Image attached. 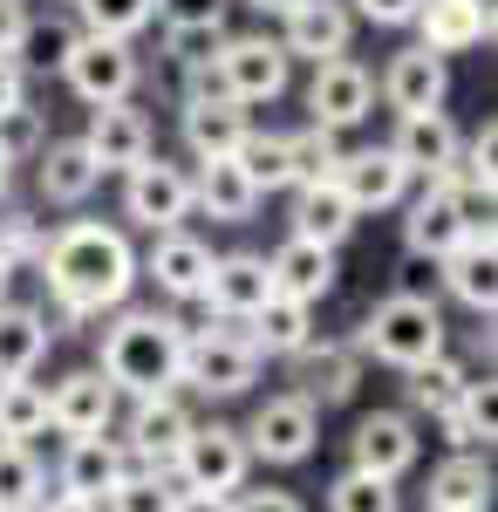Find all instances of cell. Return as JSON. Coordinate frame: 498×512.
Wrapping results in <instances>:
<instances>
[{
	"instance_id": "6da1fadb",
	"label": "cell",
	"mask_w": 498,
	"mask_h": 512,
	"mask_svg": "<svg viewBox=\"0 0 498 512\" xmlns=\"http://www.w3.org/2000/svg\"><path fill=\"white\" fill-rule=\"evenodd\" d=\"M41 280H48V294H55V315L62 328H82V321L110 315L130 301V287H137V253H130V239L103 226V219H76V226H62V233H48L41 246Z\"/></svg>"
},
{
	"instance_id": "7a4b0ae2",
	"label": "cell",
	"mask_w": 498,
	"mask_h": 512,
	"mask_svg": "<svg viewBox=\"0 0 498 512\" xmlns=\"http://www.w3.org/2000/svg\"><path fill=\"white\" fill-rule=\"evenodd\" d=\"M178 349H185V321L157 315V308H130L103 328V376L116 383V396H164L178 383Z\"/></svg>"
},
{
	"instance_id": "3957f363",
	"label": "cell",
	"mask_w": 498,
	"mask_h": 512,
	"mask_svg": "<svg viewBox=\"0 0 498 512\" xmlns=\"http://www.w3.org/2000/svg\"><path fill=\"white\" fill-rule=\"evenodd\" d=\"M355 349L389 362V369H417V362H430V355H444V315H437V301L383 294V301L362 315Z\"/></svg>"
},
{
	"instance_id": "277c9868",
	"label": "cell",
	"mask_w": 498,
	"mask_h": 512,
	"mask_svg": "<svg viewBox=\"0 0 498 512\" xmlns=\"http://www.w3.org/2000/svg\"><path fill=\"white\" fill-rule=\"evenodd\" d=\"M260 362L267 355L246 342V321H219V328H198L178 349V383L198 396H239L260 383Z\"/></svg>"
},
{
	"instance_id": "5b68a950",
	"label": "cell",
	"mask_w": 498,
	"mask_h": 512,
	"mask_svg": "<svg viewBox=\"0 0 498 512\" xmlns=\"http://www.w3.org/2000/svg\"><path fill=\"white\" fill-rule=\"evenodd\" d=\"M212 69H219V89H226L232 103H239V110H253V103H273V96L287 89L294 55H287L273 35H232V41H219Z\"/></svg>"
},
{
	"instance_id": "8992f818",
	"label": "cell",
	"mask_w": 498,
	"mask_h": 512,
	"mask_svg": "<svg viewBox=\"0 0 498 512\" xmlns=\"http://www.w3.org/2000/svg\"><path fill=\"white\" fill-rule=\"evenodd\" d=\"M171 472H178L185 492H239L246 472H253V451H246L239 424H192V437H185V451H178Z\"/></svg>"
},
{
	"instance_id": "52a82bcc",
	"label": "cell",
	"mask_w": 498,
	"mask_h": 512,
	"mask_svg": "<svg viewBox=\"0 0 498 512\" xmlns=\"http://www.w3.org/2000/svg\"><path fill=\"white\" fill-rule=\"evenodd\" d=\"M239 437H246V451L253 458H267V465H301L307 451H314V437H321V410L307 403V396H267L246 424H239Z\"/></svg>"
},
{
	"instance_id": "ba28073f",
	"label": "cell",
	"mask_w": 498,
	"mask_h": 512,
	"mask_svg": "<svg viewBox=\"0 0 498 512\" xmlns=\"http://www.w3.org/2000/svg\"><path fill=\"white\" fill-rule=\"evenodd\" d=\"M137 76H144L137 48H130V41H103V35H76L69 62H62V82L76 89L89 110H96V103H130Z\"/></svg>"
},
{
	"instance_id": "9c48e42d",
	"label": "cell",
	"mask_w": 498,
	"mask_h": 512,
	"mask_svg": "<svg viewBox=\"0 0 498 512\" xmlns=\"http://www.w3.org/2000/svg\"><path fill=\"white\" fill-rule=\"evenodd\" d=\"M123 212H130L137 226H151V233L185 226V219H192V171L151 151L144 164L123 171Z\"/></svg>"
},
{
	"instance_id": "30bf717a",
	"label": "cell",
	"mask_w": 498,
	"mask_h": 512,
	"mask_svg": "<svg viewBox=\"0 0 498 512\" xmlns=\"http://www.w3.org/2000/svg\"><path fill=\"white\" fill-rule=\"evenodd\" d=\"M185 437H192V410H185L171 390L164 396H137L130 431H123V451H130L137 472H171L178 451H185Z\"/></svg>"
},
{
	"instance_id": "8fae6325",
	"label": "cell",
	"mask_w": 498,
	"mask_h": 512,
	"mask_svg": "<svg viewBox=\"0 0 498 512\" xmlns=\"http://www.w3.org/2000/svg\"><path fill=\"white\" fill-rule=\"evenodd\" d=\"M423 437L410 424V410H369L355 437H348V472H369V478H403L417 465Z\"/></svg>"
},
{
	"instance_id": "7c38bea8",
	"label": "cell",
	"mask_w": 498,
	"mask_h": 512,
	"mask_svg": "<svg viewBox=\"0 0 498 512\" xmlns=\"http://www.w3.org/2000/svg\"><path fill=\"white\" fill-rule=\"evenodd\" d=\"M369 103H376V76L362 69V62H314V82H307V123H328V130H348V123L369 117Z\"/></svg>"
},
{
	"instance_id": "4fadbf2b",
	"label": "cell",
	"mask_w": 498,
	"mask_h": 512,
	"mask_svg": "<svg viewBox=\"0 0 498 512\" xmlns=\"http://www.w3.org/2000/svg\"><path fill=\"white\" fill-rule=\"evenodd\" d=\"M348 35H355L348 0H294L280 14V35L273 41L287 55H301V62H335V55H348Z\"/></svg>"
},
{
	"instance_id": "5bb4252c",
	"label": "cell",
	"mask_w": 498,
	"mask_h": 512,
	"mask_svg": "<svg viewBox=\"0 0 498 512\" xmlns=\"http://www.w3.org/2000/svg\"><path fill=\"white\" fill-rule=\"evenodd\" d=\"M82 151L96 158V171H130V164L151 158V117L137 103H96L89 130H82Z\"/></svg>"
},
{
	"instance_id": "9a60e30c",
	"label": "cell",
	"mask_w": 498,
	"mask_h": 512,
	"mask_svg": "<svg viewBox=\"0 0 498 512\" xmlns=\"http://www.w3.org/2000/svg\"><path fill=\"white\" fill-rule=\"evenodd\" d=\"M389 151L403 158L410 178H444V171H458V123L444 117V110H410V117H396V137H389Z\"/></svg>"
},
{
	"instance_id": "2e32d148",
	"label": "cell",
	"mask_w": 498,
	"mask_h": 512,
	"mask_svg": "<svg viewBox=\"0 0 498 512\" xmlns=\"http://www.w3.org/2000/svg\"><path fill=\"white\" fill-rule=\"evenodd\" d=\"M464 219H458V192H451V171L444 178H423V192L410 198L403 212V246L423 253V260H444L451 246H464Z\"/></svg>"
},
{
	"instance_id": "e0dca14e",
	"label": "cell",
	"mask_w": 498,
	"mask_h": 512,
	"mask_svg": "<svg viewBox=\"0 0 498 512\" xmlns=\"http://www.w3.org/2000/svg\"><path fill=\"white\" fill-rule=\"evenodd\" d=\"M130 472V451H123V437L110 431H89V437H69V451H62V492L69 499H89V506H103L116 492V478Z\"/></svg>"
},
{
	"instance_id": "ac0fdd59",
	"label": "cell",
	"mask_w": 498,
	"mask_h": 512,
	"mask_svg": "<svg viewBox=\"0 0 498 512\" xmlns=\"http://www.w3.org/2000/svg\"><path fill=\"white\" fill-rule=\"evenodd\" d=\"M335 185H342V198L355 212H389V205L410 198V171H403V158L389 144H369V151H348L342 158Z\"/></svg>"
},
{
	"instance_id": "d6986e66",
	"label": "cell",
	"mask_w": 498,
	"mask_h": 512,
	"mask_svg": "<svg viewBox=\"0 0 498 512\" xmlns=\"http://www.w3.org/2000/svg\"><path fill=\"white\" fill-rule=\"evenodd\" d=\"M48 424L62 437H89V431H110L116 424V383L103 369H76L48 390Z\"/></svg>"
},
{
	"instance_id": "ffe728a7",
	"label": "cell",
	"mask_w": 498,
	"mask_h": 512,
	"mask_svg": "<svg viewBox=\"0 0 498 512\" xmlns=\"http://www.w3.org/2000/svg\"><path fill=\"white\" fill-rule=\"evenodd\" d=\"M267 294H273L267 253H219V260H212V274H205V287H198V301H205L219 321H246Z\"/></svg>"
},
{
	"instance_id": "44dd1931",
	"label": "cell",
	"mask_w": 498,
	"mask_h": 512,
	"mask_svg": "<svg viewBox=\"0 0 498 512\" xmlns=\"http://www.w3.org/2000/svg\"><path fill=\"white\" fill-rule=\"evenodd\" d=\"M137 274H151L157 294H171V301H198V287H205V274H212V246L192 239L185 226H171V233L151 239V253L137 260Z\"/></svg>"
},
{
	"instance_id": "7402d4cb",
	"label": "cell",
	"mask_w": 498,
	"mask_h": 512,
	"mask_svg": "<svg viewBox=\"0 0 498 512\" xmlns=\"http://www.w3.org/2000/svg\"><path fill=\"white\" fill-rule=\"evenodd\" d=\"M417 41L430 55H464L492 41V0H423L417 7Z\"/></svg>"
},
{
	"instance_id": "603a6c76",
	"label": "cell",
	"mask_w": 498,
	"mask_h": 512,
	"mask_svg": "<svg viewBox=\"0 0 498 512\" xmlns=\"http://www.w3.org/2000/svg\"><path fill=\"white\" fill-rule=\"evenodd\" d=\"M444 96H451V69H444V55H430V48H403V55H389L383 69V103L396 117H410V110H444Z\"/></svg>"
},
{
	"instance_id": "cb8c5ba5",
	"label": "cell",
	"mask_w": 498,
	"mask_h": 512,
	"mask_svg": "<svg viewBox=\"0 0 498 512\" xmlns=\"http://www.w3.org/2000/svg\"><path fill=\"white\" fill-rule=\"evenodd\" d=\"M267 280L273 294H287V301H321V294H335V246H314V239L287 233L280 246L267 253Z\"/></svg>"
},
{
	"instance_id": "d4e9b609",
	"label": "cell",
	"mask_w": 498,
	"mask_h": 512,
	"mask_svg": "<svg viewBox=\"0 0 498 512\" xmlns=\"http://www.w3.org/2000/svg\"><path fill=\"white\" fill-rule=\"evenodd\" d=\"M437 280L458 294L464 308L478 321H492L498 308V260H492V233H471L464 246H451L444 260H437Z\"/></svg>"
},
{
	"instance_id": "484cf974",
	"label": "cell",
	"mask_w": 498,
	"mask_h": 512,
	"mask_svg": "<svg viewBox=\"0 0 498 512\" xmlns=\"http://www.w3.org/2000/svg\"><path fill=\"white\" fill-rule=\"evenodd\" d=\"M192 212L205 219H219V226H246L253 212H260V192H253V178L239 171V158H205L192 171Z\"/></svg>"
},
{
	"instance_id": "4316f807",
	"label": "cell",
	"mask_w": 498,
	"mask_h": 512,
	"mask_svg": "<svg viewBox=\"0 0 498 512\" xmlns=\"http://www.w3.org/2000/svg\"><path fill=\"white\" fill-rule=\"evenodd\" d=\"M287 362H294V383H301L294 396H307L314 410H321V403H348V396H355V376H362V349H355V342H328V349L307 342V349L287 355Z\"/></svg>"
},
{
	"instance_id": "83f0119b",
	"label": "cell",
	"mask_w": 498,
	"mask_h": 512,
	"mask_svg": "<svg viewBox=\"0 0 498 512\" xmlns=\"http://www.w3.org/2000/svg\"><path fill=\"white\" fill-rule=\"evenodd\" d=\"M423 512H492V458L485 451H451L430 472Z\"/></svg>"
},
{
	"instance_id": "f1b7e54d",
	"label": "cell",
	"mask_w": 498,
	"mask_h": 512,
	"mask_svg": "<svg viewBox=\"0 0 498 512\" xmlns=\"http://www.w3.org/2000/svg\"><path fill=\"white\" fill-rule=\"evenodd\" d=\"M246 130H253V117L239 110V103H226V96H185V144H192V158H232L239 144H246Z\"/></svg>"
},
{
	"instance_id": "f546056e",
	"label": "cell",
	"mask_w": 498,
	"mask_h": 512,
	"mask_svg": "<svg viewBox=\"0 0 498 512\" xmlns=\"http://www.w3.org/2000/svg\"><path fill=\"white\" fill-rule=\"evenodd\" d=\"M35 185H41L48 205H82V198L103 185V171L82 151V137H62V144H41L35 151Z\"/></svg>"
},
{
	"instance_id": "4dcf8cb0",
	"label": "cell",
	"mask_w": 498,
	"mask_h": 512,
	"mask_svg": "<svg viewBox=\"0 0 498 512\" xmlns=\"http://www.w3.org/2000/svg\"><path fill=\"white\" fill-rule=\"evenodd\" d=\"M246 342L260 355H301L314 342V308L307 301H287V294H267L253 315H246Z\"/></svg>"
},
{
	"instance_id": "1f68e13d",
	"label": "cell",
	"mask_w": 498,
	"mask_h": 512,
	"mask_svg": "<svg viewBox=\"0 0 498 512\" xmlns=\"http://www.w3.org/2000/svg\"><path fill=\"white\" fill-rule=\"evenodd\" d=\"M355 205L342 198V185L335 178H321V185H294V233L314 239V246H342L348 233H355Z\"/></svg>"
},
{
	"instance_id": "d6a6232c",
	"label": "cell",
	"mask_w": 498,
	"mask_h": 512,
	"mask_svg": "<svg viewBox=\"0 0 498 512\" xmlns=\"http://www.w3.org/2000/svg\"><path fill=\"white\" fill-rule=\"evenodd\" d=\"M48 315L28 301H0V383L7 376H35V362L48 355Z\"/></svg>"
},
{
	"instance_id": "836d02e7",
	"label": "cell",
	"mask_w": 498,
	"mask_h": 512,
	"mask_svg": "<svg viewBox=\"0 0 498 512\" xmlns=\"http://www.w3.org/2000/svg\"><path fill=\"white\" fill-rule=\"evenodd\" d=\"M437 431H444V444L451 451H492V376L478 383H464V396L437 417Z\"/></svg>"
},
{
	"instance_id": "e575fe53",
	"label": "cell",
	"mask_w": 498,
	"mask_h": 512,
	"mask_svg": "<svg viewBox=\"0 0 498 512\" xmlns=\"http://www.w3.org/2000/svg\"><path fill=\"white\" fill-rule=\"evenodd\" d=\"M403 376H410V383H403V396H410V410H423V417H444V410L464 396V383H471V369H464V362H451V355H430V362L403 369Z\"/></svg>"
},
{
	"instance_id": "d590c367",
	"label": "cell",
	"mask_w": 498,
	"mask_h": 512,
	"mask_svg": "<svg viewBox=\"0 0 498 512\" xmlns=\"http://www.w3.org/2000/svg\"><path fill=\"white\" fill-rule=\"evenodd\" d=\"M48 431V383L35 376H7L0 383V437L7 444H28V437Z\"/></svg>"
},
{
	"instance_id": "8d00e7d4",
	"label": "cell",
	"mask_w": 498,
	"mask_h": 512,
	"mask_svg": "<svg viewBox=\"0 0 498 512\" xmlns=\"http://www.w3.org/2000/svg\"><path fill=\"white\" fill-rule=\"evenodd\" d=\"M342 130H328V123H307L287 137V164H294V185H321V178H335L342 171Z\"/></svg>"
},
{
	"instance_id": "74e56055",
	"label": "cell",
	"mask_w": 498,
	"mask_h": 512,
	"mask_svg": "<svg viewBox=\"0 0 498 512\" xmlns=\"http://www.w3.org/2000/svg\"><path fill=\"white\" fill-rule=\"evenodd\" d=\"M239 171L253 178V192H294V164H287V137H273V130H246V144L232 151Z\"/></svg>"
},
{
	"instance_id": "f35d334b",
	"label": "cell",
	"mask_w": 498,
	"mask_h": 512,
	"mask_svg": "<svg viewBox=\"0 0 498 512\" xmlns=\"http://www.w3.org/2000/svg\"><path fill=\"white\" fill-rule=\"evenodd\" d=\"M76 21H82V35L130 41L137 28L157 21V0H76Z\"/></svg>"
},
{
	"instance_id": "ab89813d",
	"label": "cell",
	"mask_w": 498,
	"mask_h": 512,
	"mask_svg": "<svg viewBox=\"0 0 498 512\" xmlns=\"http://www.w3.org/2000/svg\"><path fill=\"white\" fill-rule=\"evenodd\" d=\"M41 492H48L41 458L28 444H7V437H0V512H35Z\"/></svg>"
},
{
	"instance_id": "60d3db41",
	"label": "cell",
	"mask_w": 498,
	"mask_h": 512,
	"mask_svg": "<svg viewBox=\"0 0 498 512\" xmlns=\"http://www.w3.org/2000/svg\"><path fill=\"white\" fill-rule=\"evenodd\" d=\"M178 492H185L178 472H137V465H130V472L116 478V492L103 499V506H110V512H171V506H178Z\"/></svg>"
},
{
	"instance_id": "b9f144b4",
	"label": "cell",
	"mask_w": 498,
	"mask_h": 512,
	"mask_svg": "<svg viewBox=\"0 0 498 512\" xmlns=\"http://www.w3.org/2000/svg\"><path fill=\"white\" fill-rule=\"evenodd\" d=\"M328 512H403V492H396V478L342 472L328 485Z\"/></svg>"
},
{
	"instance_id": "7bdbcfd3",
	"label": "cell",
	"mask_w": 498,
	"mask_h": 512,
	"mask_svg": "<svg viewBox=\"0 0 498 512\" xmlns=\"http://www.w3.org/2000/svg\"><path fill=\"white\" fill-rule=\"evenodd\" d=\"M41 246H48L41 219L21 212V205H7V212H0V260H7V267H41Z\"/></svg>"
},
{
	"instance_id": "ee69618b",
	"label": "cell",
	"mask_w": 498,
	"mask_h": 512,
	"mask_svg": "<svg viewBox=\"0 0 498 512\" xmlns=\"http://www.w3.org/2000/svg\"><path fill=\"white\" fill-rule=\"evenodd\" d=\"M76 35H82V28H69V21H28V35H21L14 55H28L35 69H62L69 48H76Z\"/></svg>"
},
{
	"instance_id": "f6af8a7d",
	"label": "cell",
	"mask_w": 498,
	"mask_h": 512,
	"mask_svg": "<svg viewBox=\"0 0 498 512\" xmlns=\"http://www.w3.org/2000/svg\"><path fill=\"white\" fill-rule=\"evenodd\" d=\"M164 28H198V35H226V0H157Z\"/></svg>"
},
{
	"instance_id": "bcb514c9",
	"label": "cell",
	"mask_w": 498,
	"mask_h": 512,
	"mask_svg": "<svg viewBox=\"0 0 498 512\" xmlns=\"http://www.w3.org/2000/svg\"><path fill=\"white\" fill-rule=\"evenodd\" d=\"M0 144H7V158H14V164H21V158H35L41 144H48V137H41V117L28 110V103L0 117Z\"/></svg>"
},
{
	"instance_id": "7dc6e473",
	"label": "cell",
	"mask_w": 498,
	"mask_h": 512,
	"mask_svg": "<svg viewBox=\"0 0 498 512\" xmlns=\"http://www.w3.org/2000/svg\"><path fill=\"white\" fill-rule=\"evenodd\" d=\"M417 7L423 0H348V14H355V21H376V28H410Z\"/></svg>"
},
{
	"instance_id": "c3c4849f",
	"label": "cell",
	"mask_w": 498,
	"mask_h": 512,
	"mask_svg": "<svg viewBox=\"0 0 498 512\" xmlns=\"http://www.w3.org/2000/svg\"><path fill=\"white\" fill-rule=\"evenodd\" d=\"M396 294H410V301H437V260L403 253V267H396Z\"/></svg>"
},
{
	"instance_id": "681fc988",
	"label": "cell",
	"mask_w": 498,
	"mask_h": 512,
	"mask_svg": "<svg viewBox=\"0 0 498 512\" xmlns=\"http://www.w3.org/2000/svg\"><path fill=\"white\" fill-rule=\"evenodd\" d=\"M232 512H307L301 499H294V492H232Z\"/></svg>"
},
{
	"instance_id": "f907efd6",
	"label": "cell",
	"mask_w": 498,
	"mask_h": 512,
	"mask_svg": "<svg viewBox=\"0 0 498 512\" xmlns=\"http://www.w3.org/2000/svg\"><path fill=\"white\" fill-rule=\"evenodd\" d=\"M28 35V0H0V55L14 62V48Z\"/></svg>"
},
{
	"instance_id": "816d5d0a",
	"label": "cell",
	"mask_w": 498,
	"mask_h": 512,
	"mask_svg": "<svg viewBox=\"0 0 498 512\" xmlns=\"http://www.w3.org/2000/svg\"><path fill=\"white\" fill-rule=\"evenodd\" d=\"M21 103H28V96H21V62H7V55H0V117H7V110H21Z\"/></svg>"
},
{
	"instance_id": "f5cc1de1",
	"label": "cell",
	"mask_w": 498,
	"mask_h": 512,
	"mask_svg": "<svg viewBox=\"0 0 498 512\" xmlns=\"http://www.w3.org/2000/svg\"><path fill=\"white\" fill-rule=\"evenodd\" d=\"M171 512H232V492H178Z\"/></svg>"
},
{
	"instance_id": "db71d44e",
	"label": "cell",
	"mask_w": 498,
	"mask_h": 512,
	"mask_svg": "<svg viewBox=\"0 0 498 512\" xmlns=\"http://www.w3.org/2000/svg\"><path fill=\"white\" fill-rule=\"evenodd\" d=\"M35 512H103V506H89V499H69V492L55 485V492H41V499H35Z\"/></svg>"
},
{
	"instance_id": "11a10c76",
	"label": "cell",
	"mask_w": 498,
	"mask_h": 512,
	"mask_svg": "<svg viewBox=\"0 0 498 512\" xmlns=\"http://www.w3.org/2000/svg\"><path fill=\"white\" fill-rule=\"evenodd\" d=\"M7 185H14V158H7V144H0V198H7Z\"/></svg>"
},
{
	"instance_id": "9f6ffc18",
	"label": "cell",
	"mask_w": 498,
	"mask_h": 512,
	"mask_svg": "<svg viewBox=\"0 0 498 512\" xmlns=\"http://www.w3.org/2000/svg\"><path fill=\"white\" fill-rule=\"evenodd\" d=\"M246 7H260V14H287L294 0H246Z\"/></svg>"
},
{
	"instance_id": "6f0895ef",
	"label": "cell",
	"mask_w": 498,
	"mask_h": 512,
	"mask_svg": "<svg viewBox=\"0 0 498 512\" xmlns=\"http://www.w3.org/2000/svg\"><path fill=\"white\" fill-rule=\"evenodd\" d=\"M7 287H14V267H7V260H0V301H7Z\"/></svg>"
}]
</instances>
